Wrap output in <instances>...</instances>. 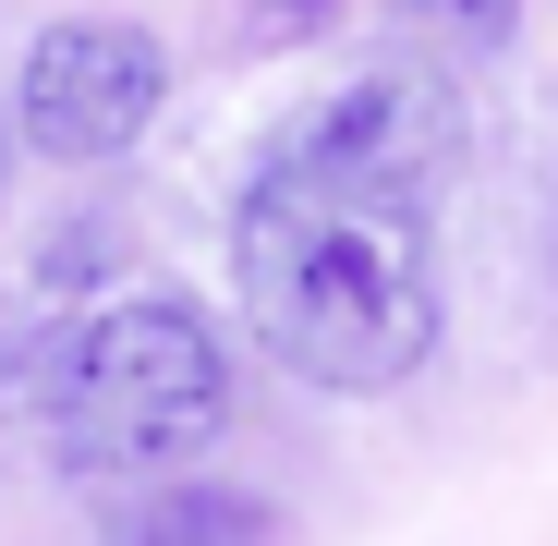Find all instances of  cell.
Listing matches in <instances>:
<instances>
[{
	"mask_svg": "<svg viewBox=\"0 0 558 546\" xmlns=\"http://www.w3.org/2000/svg\"><path fill=\"white\" fill-rule=\"evenodd\" d=\"M0 401H25V425H37V449L61 474L170 486L231 425V352H219V328L195 304L134 292V304L73 316L49 352H25V389H0Z\"/></svg>",
	"mask_w": 558,
	"mask_h": 546,
	"instance_id": "obj_2",
	"label": "cell"
},
{
	"mask_svg": "<svg viewBox=\"0 0 558 546\" xmlns=\"http://www.w3.org/2000/svg\"><path fill=\"white\" fill-rule=\"evenodd\" d=\"M328 13H340V0H255L267 37H304V25H328Z\"/></svg>",
	"mask_w": 558,
	"mask_h": 546,
	"instance_id": "obj_6",
	"label": "cell"
},
{
	"mask_svg": "<svg viewBox=\"0 0 558 546\" xmlns=\"http://www.w3.org/2000/svg\"><path fill=\"white\" fill-rule=\"evenodd\" d=\"M389 13H401L413 37H437V49H510L522 0H389Z\"/></svg>",
	"mask_w": 558,
	"mask_h": 546,
	"instance_id": "obj_5",
	"label": "cell"
},
{
	"mask_svg": "<svg viewBox=\"0 0 558 546\" xmlns=\"http://www.w3.org/2000/svg\"><path fill=\"white\" fill-rule=\"evenodd\" d=\"M110 546H267V510L231 498V486H195V474H170L146 510H122Z\"/></svg>",
	"mask_w": 558,
	"mask_h": 546,
	"instance_id": "obj_4",
	"label": "cell"
},
{
	"mask_svg": "<svg viewBox=\"0 0 558 546\" xmlns=\"http://www.w3.org/2000/svg\"><path fill=\"white\" fill-rule=\"evenodd\" d=\"M0 170H13V122H0Z\"/></svg>",
	"mask_w": 558,
	"mask_h": 546,
	"instance_id": "obj_7",
	"label": "cell"
},
{
	"mask_svg": "<svg viewBox=\"0 0 558 546\" xmlns=\"http://www.w3.org/2000/svg\"><path fill=\"white\" fill-rule=\"evenodd\" d=\"M461 98L437 73H352L279 122L231 207V280L255 340L316 389L377 401L437 352V182Z\"/></svg>",
	"mask_w": 558,
	"mask_h": 546,
	"instance_id": "obj_1",
	"label": "cell"
},
{
	"mask_svg": "<svg viewBox=\"0 0 558 546\" xmlns=\"http://www.w3.org/2000/svg\"><path fill=\"white\" fill-rule=\"evenodd\" d=\"M158 98H170V49H158L146 25L73 13V25H49V37L25 49V73H13V134H25L37 158L85 170V158H122V146L158 122Z\"/></svg>",
	"mask_w": 558,
	"mask_h": 546,
	"instance_id": "obj_3",
	"label": "cell"
}]
</instances>
